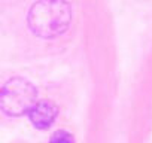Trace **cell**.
Masks as SVG:
<instances>
[{
  "mask_svg": "<svg viewBox=\"0 0 152 143\" xmlns=\"http://www.w3.org/2000/svg\"><path fill=\"white\" fill-rule=\"evenodd\" d=\"M73 18L67 0H36L27 14V24L33 34L42 39H55L64 34Z\"/></svg>",
  "mask_w": 152,
  "mask_h": 143,
  "instance_id": "cell-1",
  "label": "cell"
},
{
  "mask_svg": "<svg viewBox=\"0 0 152 143\" xmlns=\"http://www.w3.org/2000/svg\"><path fill=\"white\" fill-rule=\"evenodd\" d=\"M36 103L37 90L24 78H12L2 88L0 107L8 116H21L28 113Z\"/></svg>",
  "mask_w": 152,
  "mask_h": 143,
  "instance_id": "cell-2",
  "label": "cell"
},
{
  "mask_svg": "<svg viewBox=\"0 0 152 143\" xmlns=\"http://www.w3.org/2000/svg\"><path fill=\"white\" fill-rule=\"evenodd\" d=\"M57 113H58V109L55 103H52L51 100H39L33 106V109L28 112V116H30L31 124L36 128L46 130L54 124Z\"/></svg>",
  "mask_w": 152,
  "mask_h": 143,
  "instance_id": "cell-3",
  "label": "cell"
},
{
  "mask_svg": "<svg viewBox=\"0 0 152 143\" xmlns=\"http://www.w3.org/2000/svg\"><path fill=\"white\" fill-rule=\"evenodd\" d=\"M49 143H75V139L70 133H67L64 130H60V131L52 134Z\"/></svg>",
  "mask_w": 152,
  "mask_h": 143,
  "instance_id": "cell-4",
  "label": "cell"
}]
</instances>
